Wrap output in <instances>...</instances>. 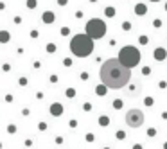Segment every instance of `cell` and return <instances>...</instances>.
Wrapping results in <instances>:
<instances>
[{"label":"cell","mask_w":167,"mask_h":149,"mask_svg":"<svg viewBox=\"0 0 167 149\" xmlns=\"http://www.w3.org/2000/svg\"><path fill=\"white\" fill-rule=\"evenodd\" d=\"M165 11H167V2H165Z\"/></svg>","instance_id":"obj_34"},{"label":"cell","mask_w":167,"mask_h":149,"mask_svg":"<svg viewBox=\"0 0 167 149\" xmlns=\"http://www.w3.org/2000/svg\"><path fill=\"white\" fill-rule=\"evenodd\" d=\"M153 57L156 59V61H165L167 59V50L164 47H156L155 50H153Z\"/></svg>","instance_id":"obj_6"},{"label":"cell","mask_w":167,"mask_h":149,"mask_svg":"<svg viewBox=\"0 0 167 149\" xmlns=\"http://www.w3.org/2000/svg\"><path fill=\"white\" fill-rule=\"evenodd\" d=\"M41 20H43L45 23H52V22H54V13H52V11H45V13L41 15Z\"/></svg>","instance_id":"obj_9"},{"label":"cell","mask_w":167,"mask_h":149,"mask_svg":"<svg viewBox=\"0 0 167 149\" xmlns=\"http://www.w3.org/2000/svg\"><path fill=\"white\" fill-rule=\"evenodd\" d=\"M149 2H160V0H149Z\"/></svg>","instance_id":"obj_32"},{"label":"cell","mask_w":167,"mask_h":149,"mask_svg":"<svg viewBox=\"0 0 167 149\" xmlns=\"http://www.w3.org/2000/svg\"><path fill=\"white\" fill-rule=\"evenodd\" d=\"M54 50H56V47L50 43V45H49V52H54Z\"/></svg>","instance_id":"obj_28"},{"label":"cell","mask_w":167,"mask_h":149,"mask_svg":"<svg viewBox=\"0 0 167 149\" xmlns=\"http://www.w3.org/2000/svg\"><path fill=\"white\" fill-rule=\"evenodd\" d=\"M124 120H126V124H128L130 128H140V126H144V122H146V115H144L142 110H138V108H131V110L126 112Z\"/></svg>","instance_id":"obj_5"},{"label":"cell","mask_w":167,"mask_h":149,"mask_svg":"<svg viewBox=\"0 0 167 149\" xmlns=\"http://www.w3.org/2000/svg\"><path fill=\"white\" fill-rule=\"evenodd\" d=\"M158 86H160L162 90H165V88H167V81H164V79H162V81L158 83Z\"/></svg>","instance_id":"obj_24"},{"label":"cell","mask_w":167,"mask_h":149,"mask_svg":"<svg viewBox=\"0 0 167 149\" xmlns=\"http://www.w3.org/2000/svg\"><path fill=\"white\" fill-rule=\"evenodd\" d=\"M117 138H119V140L126 138V133H124V131H117Z\"/></svg>","instance_id":"obj_23"},{"label":"cell","mask_w":167,"mask_h":149,"mask_svg":"<svg viewBox=\"0 0 167 149\" xmlns=\"http://www.w3.org/2000/svg\"><path fill=\"white\" fill-rule=\"evenodd\" d=\"M144 104H146V106H148V108H151V106H153V104H155V99H153V97H144Z\"/></svg>","instance_id":"obj_15"},{"label":"cell","mask_w":167,"mask_h":149,"mask_svg":"<svg viewBox=\"0 0 167 149\" xmlns=\"http://www.w3.org/2000/svg\"><path fill=\"white\" fill-rule=\"evenodd\" d=\"M99 75H101L103 85L110 90H120L131 81V70L126 68L124 65H120V61L117 57L106 59L101 67Z\"/></svg>","instance_id":"obj_1"},{"label":"cell","mask_w":167,"mask_h":149,"mask_svg":"<svg viewBox=\"0 0 167 149\" xmlns=\"http://www.w3.org/2000/svg\"><path fill=\"white\" fill-rule=\"evenodd\" d=\"M115 13H117V11H115V7H111V5L104 9V15H106L108 18H113V16H115Z\"/></svg>","instance_id":"obj_13"},{"label":"cell","mask_w":167,"mask_h":149,"mask_svg":"<svg viewBox=\"0 0 167 149\" xmlns=\"http://www.w3.org/2000/svg\"><path fill=\"white\" fill-rule=\"evenodd\" d=\"M50 113H52V115H56V117H59V115L63 113V106H61L59 102H54V104L50 106Z\"/></svg>","instance_id":"obj_8"},{"label":"cell","mask_w":167,"mask_h":149,"mask_svg":"<svg viewBox=\"0 0 167 149\" xmlns=\"http://www.w3.org/2000/svg\"><path fill=\"white\" fill-rule=\"evenodd\" d=\"M133 11H135V15H137V16H146V15H148V5H146V4H142V2H138V4H135Z\"/></svg>","instance_id":"obj_7"},{"label":"cell","mask_w":167,"mask_h":149,"mask_svg":"<svg viewBox=\"0 0 167 149\" xmlns=\"http://www.w3.org/2000/svg\"><path fill=\"white\" fill-rule=\"evenodd\" d=\"M70 50L74 52L77 57H86L93 52V40L86 36V34H75L70 40Z\"/></svg>","instance_id":"obj_2"},{"label":"cell","mask_w":167,"mask_h":149,"mask_svg":"<svg viewBox=\"0 0 167 149\" xmlns=\"http://www.w3.org/2000/svg\"><path fill=\"white\" fill-rule=\"evenodd\" d=\"M90 2H93V4H95V2H97V0H90Z\"/></svg>","instance_id":"obj_33"},{"label":"cell","mask_w":167,"mask_h":149,"mask_svg":"<svg viewBox=\"0 0 167 149\" xmlns=\"http://www.w3.org/2000/svg\"><path fill=\"white\" fill-rule=\"evenodd\" d=\"M142 74L149 75V74H151V67H142Z\"/></svg>","instance_id":"obj_21"},{"label":"cell","mask_w":167,"mask_h":149,"mask_svg":"<svg viewBox=\"0 0 167 149\" xmlns=\"http://www.w3.org/2000/svg\"><path fill=\"white\" fill-rule=\"evenodd\" d=\"M85 31H86L85 34L90 38V40H101V38L106 34V23L99 18H92V20H88Z\"/></svg>","instance_id":"obj_4"},{"label":"cell","mask_w":167,"mask_h":149,"mask_svg":"<svg viewBox=\"0 0 167 149\" xmlns=\"http://www.w3.org/2000/svg\"><path fill=\"white\" fill-rule=\"evenodd\" d=\"M138 43H140V45H148V43H149V36L142 34V36L138 38Z\"/></svg>","instance_id":"obj_17"},{"label":"cell","mask_w":167,"mask_h":149,"mask_svg":"<svg viewBox=\"0 0 167 149\" xmlns=\"http://www.w3.org/2000/svg\"><path fill=\"white\" fill-rule=\"evenodd\" d=\"M140 90H142V85H140V83H137V85H131V86H130V93H131V95H135V93L140 92Z\"/></svg>","instance_id":"obj_11"},{"label":"cell","mask_w":167,"mask_h":149,"mask_svg":"<svg viewBox=\"0 0 167 149\" xmlns=\"http://www.w3.org/2000/svg\"><path fill=\"white\" fill-rule=\"evenodd\" d=\"M27 7L29 9H34L36 7V0H27Z\"/></svg>","instance_id":"obj_20"},{"label":"cell","mask_w":167,"mask_h":149,"mask_svg":"<svg viewBox=\"0 0 167 149\" xmlns=\"http://www.w3.org/2000/svg\"><path fill=\"white\" fill-rule=\"evenodd\" d=\"M106 92H108V88H106L104 85H99V86L95 88V93H97V95H101V97H104V95H106Z\"/></svg>","instance_id":"obj_10"},{"label":"cell","mask_w":167,"mask_h":149,"mask_svg":"<svg viewBox=\"0 0 167 149\" xmlns=\"http://www.w3.org/2000/svg\"><path fill=\"white\" fill-rule=\"evenodd\" d=\"M99 124H101V126H108V124H110V117L101 115V117H99Z\"/></svg>","instance_id":"obj_14"},{"label":"cell","mask_w":167,"mask_h":149,"mask_svg":"<svg viewBox=\"0 0 167 149\" xmlns=\"http://www.w3.org/2000/svg\"><path fill=\"white\" fill-rule=\"evenodd\" d=\"M133 149H144V147H142V144H135V146H133Z\"/></svg>","instance_id":"obj_29"},{"label":"cell","mask_w":167,"mask_h":149,"mask_svg":"<svg viewBox=\"0 0 167 149\" xmlns=\"http://www.w3.org/2000/svg\"><path fill=\"white\" fill-rule=\"evenodd\" d=\"M74 95H75V90H72V88L67 90V97H74Z\"/></svg>","instance_id":"obj_25"},{"label":"cell","mask_w":167,"mask_h":149,"mask_svg":"<svg viewBox=\"0 0 167 149\" xmlns=\"http://www.w3.org/2000/svg\"><path fill=\"white\" fill-rule=\"evenodd\" d=\"M162 147H164V149H167V142H164V146H162Z\"/></svg>","instance_id":"obj_31"},{"label":"cell","mask_w":167,"mask_h":149,"mask_svg":"<svg viewBox=\"0 0 167 149\" xmlns=\"http://www.w3.org/2000/svg\"><path fill=\"white\" fill-rule=\"evenodd\" d=\"M117 59L120 61V65H124L126 68H135V67H138V63H140V59H142V54H140V50L137 49V47H133V45H126V47H122L120 50H119V56Z\"/></svg>","instance_id":"obj_3"},{"label":"cell","mask_w":167,"mask_h":149,"mask_svg":"<svg viewBox=\"0 0 167 149\" xmlns=\"http://www.w3.org/2000/svg\"><path fill=\"white\" fill-rule=\"evenodd\" d=\"M57 4H59V5H67V4H68V0H57Z\"/></svg>","instance_id":"obj_27"},{"label":"cell","mask_w":167,"mask_h":149,"mask_svg":"<svg viewBox=\"0 0 167 149\" xmlns=\"http://www.w3.org/2000/svg\"><path fill=\"white\" fill-rule=\"evenodd\" d=\"M156 133H158V131H156V128H149V130H148V137H151V138H153V137H156Z\"/></svg>","instance_id":"obj_18"},{"label":"cell","mask_w":167,"mask_h":149,"mask_svg":"<svg viewBox=\"0 0 167 149\" xmlns=\"http://www.w3.org/2000/svg\"><path fill=\"white\" fill-rule=\"evenodd\" d=\"M9 41V33L7 31H0V43H7Z\"/></svg>","instance_id":"obj_12"},{"label":"cell","mask_w":167,"mask_h":149,"mask_svg":"<svg viewBox=\"0 0 167 149\" xmlns=\"http://www.w3.org/2000/svg\"><path fill=\"white\" fill-rule=\"evenodd\" d=\"M68 33H70V29H68V27H63V29H61V34H63V36H67Z\"/></svg>","instance_id":"obj_26"},{"label":"cell","mask_w":167,"mask_h":149,"mask_svg":"<svg viewBox=\"0 0 167 149\" xmlns=\"http://www.w3.org/2000/svg\"><path fill=\"white\" fill-rule=\"evenodd\" d=\"M122 104H124V102H122V99H115V101H113V108H115V110H120V108H122Z\"/></svg>","instance_id":"obj_16"},{"label":"cell","mask_w":167,"mask_h":149,"mask_svg":"<svg viewBox=\"0 0 167 149\" xmlns=\"http://www.w3.org/2000/svg\"><path fill=\"white\" fill-rule=\"evenodd\" d=\"M153 25H155V27H156V29H158V27H162V20H160V18L153 20Z\"/></svg>","instance_id":"obj_22"},{"label":"cell","mask_w":167,"mask_h":149,"mask_svg":"<svg viewBox=\"0 0 167 149\" xmlns=\"http://www.w3.org/2000/svg\"><path fill=\"white\" fill-rule=\"evenodd\" d=\"M162 119H164V120H167V112H162Z\"/></svg>","instance_id":"obj_30"},{"label":"cell","mask_w":167,"mask_h":149,"mask_svg":"<svg viewBox=\"0 0 167 149\" xmlns=\"http://www.w3.org/2000/svg\"><path fill=\"white\" fill-rule=\"evenodd\" d=\"M122 31H131V22H122Z\"/></svg>","instance_id":"obj_19"}]
</instances>
